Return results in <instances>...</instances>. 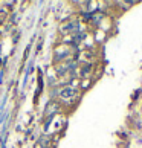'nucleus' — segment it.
<instances>
[{"instance_id": "1", "label": "nucleus", "mask_w": 142, "mask_h": 148, "mask_svg": "<svg viewBox=\"0 0 142 148\" xmlns=\"http://www.w3.org/2000/svg\"><path fill=\"white\" fill-rule=\"evenodd\" d=\"M73 93H75V90L72 89V87H66V89H63L61 90V98H64V99H69V98H72L73 96Z\"/></svg>"}]
</instances>
